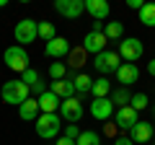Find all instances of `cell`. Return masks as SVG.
<instances>
[{
  "label": "cell",
  "mask_w": 155,
  "mask_h": 145,
  "mask_svg": "<svg viewBox=\"0 0 155 145\" xmlns=\"http://www.w3.org/2000/svg\"><path fill=\"white\" fill-rule=\"evenodd\" d=\"M153 137V124L150 122H137L134 124L132 130H129V140H132V143H147V140Z\"/></svg>",
  "instance_id": "e0dca14e"
},
{
  "label": "cell",
  "mask_w": 155,
  "mask_h": 145,
  "mask_svg": "<svg viewBox=\"0 0 155 145\" xmlns=\"http://www.w3.org/2000/svg\"><path fill=\"white\" fill-rule=\"evenodd\" d=\"M60 114L72 124L80 122V117H83V104H80V99H75V96H72V99H65L60 104Z\"/></svg>",
  "instance_id": "ba28073f"
},
{
  "label": "cell",
  "mask_w": 155,
  "mask_h": 145,
  "mask_svg": "<svg viewBox=\"0 0 155 145\" xmlns=\"http://www.w3.org/2000/svg\"><path fill=\"white\" fill-rule=\"evenodd\" d=\"M153 114H155V106H153Z\"/></svg>",
  "instance_id": "d590c367"
},
{
  "label": "cell",
  "mask_w": 155,
  "mask_h": 145,
  "mask_svg": "<svg viewBox=\"0 0 155 145\" xmlns=\"http://www.w3.org/2000/svg\"><path fill=\"white\" fill-rule=\"evenodd\" d=\"M114 145H134V143H132L129 137H116V140H114Z\"/></svg>",
  "instance_id": "1f68e13d"
},
{
  "label": "cell",
  "mask_w": 155,
  "mask_h": 145,
  "mask_svg": "<svg viewBox=\"0 0 155 145\" xmlns=\"http://www.w3.org/2000/svg\"><path fill=\"white\" fill-rule=\"evenodd\" d=\"M129 101H132V93H129L127 88H116L114 93H111V104L119 106V109H122V106H129Z\"/></svg>",
  "instance_id": "7402d4cb"
},
{
  "label": "cell",
  "mask_w": 155,
  "mask_h": 145,
  "mask_svg": "<svg viewBox=\"0 0 155 145\" xmlns=\"http://www.w3.org/2000/svg\"><path fill=\"white\" fill-rule=\"evenodd\" d=\"M91 114H93L96 119H109L111 114H114V104H111V99H93V104H91Z\"/></svg>",
  "instance_id": "5bb4252c"
},
{
  "label": "cell",
  "mask_w": 155,
  "mask_h": 145,
  "mask_svg": "<svg viewBox=\"0 0 155 145\" xmlns=\"http://www.w3.org/2000/svg\"><path fill=\"white\" fill-rule=\"evenodd\" d=\"M39 104V109H41V114H57V106H60V99H57L52 91H44L41 96H34Z\"/></svg>",
  "instance_id": "2e32d148"
},
{
  "label": "cell",
  "mask_w": 155,
  "mask_h": 145,
  "mask_svg": "<svg viewBox=\"0 0 155 145\" xmlns=\"http://www.w3.org/2000/svg\"><path fill=\"white\" fill-rule=\"evenodd\" d=\"M8 5V3H5V0H0V8H5Z\"/></svg>",
  "instance_id": "e575fe53"
},
{
  "label": "cell",
  "mask_w": 155,
  "mask_h": 145,
  "mask_svg": "<svg viewBox=\"0 0 155 145\" xmlns=\"http://www.w3.org/2000/svg\"><path fill=\"white\" fill-rule=\"evenodd\" d=\"M36 36H39V23L34 21V18H21V21L16 23L18 47H26V44H31V42H36Z\"/></svg>",
  "instance_id": "3957f363"
},
{
  "label": "cell",
  "mask_w": 155,
  "mask_h": 145,
  "mask_svg": "<svg viewBox=\"0 0 155 145\" xmlns=\"http://www.w3.org/2000/svg\"><path fill=\"white\" fill-rule=\"evenodd\" d=\"M3 60H5V65L11 67V70L21 72V75L28 70V52H26V47H18V44L8 47V49L3 52Z\"/></svg>",
  "instance_id": "7a4b0ae2"
},
{
  "label": "cell",
  "mask_w": 155,
  "mask_h": 145,
  "mask_svg": "<svg viewBox=\"0 0 155 145\" xmlns=\"http://www.w3.org/2000/svg\"><path fill=\"white\" fill-rule=\"evenodd\" d=\"M65 137H70V140H78V137H80V132H78L75 124H67V127H65Z\"/></svg>",
  "instance_id": "f546056e"
},
{
  "label": "cell",
  "mask_w": 155,
  "mask_h": 145,
  "mask_svg": "<svg viewBox=\"0 0 155 145\" xmlns=\"http://www.w3.org/2000/svg\"><path fill=\"white\" fill-rule=\"evenodd\" d=\"M140 21L145 26H155V3H145L140 8Z\"/></svg>",
  "instance_id": "603a6c76"
},
{
  "label": "cell",
  "mask_w": 155,
  "mask_h": 145,
  "mask_svg": "<svg viewBox=\"0 0 155 145\" xmlns=\"http://www.w3.org/2000/svg\"><path fill=\"white\" fill-rule=\"evenodd\" d=\"M54 11L60 13V16L75 21V18H80V13L85 11V3L83 0H54Z\"/></svg>",
  "instance_id": "52a82bcc"
},
{
  "label": "cell",
  "mask_w": 155,
  "mask_h": 145,
  "mask_svg": "<svg viewBox=\"0 0 155 145\" xmlns=\"http://www.w3.org/2000/svg\"><path fill=\"white\" fill-rule=\"evenodd\" d=\"M134 112H142L145 106H147V93H132V101H129Z\"/></svg>",
  "instance_id": "83f0119b"
},
{
  "label": "cell",
  "mask_w": 155,
  "mask_h": 145,
  "mask_svg": "<svg viewBox=\"0 0 155 145\" xmlns=\"http://www.w3.org/2000/svg\"><path fill=\"white\" fill-rule=\"evenodd\" d=\"M65 72H67V67L62 65V62H52V65H49V75H52V80H62V78H65Z\"/></svg>",
  "instance_id": "f1b7e54d"
},
{
  "label": "cell",
  "mask_w": 155,
  "mask_h": 145,
  "mask_svg": "<svg viewBox=\"0 0 155 145\" xmlns=\"http://www.w3.org/2000/svg\"><path fill=\"white\" fill-rule=\"evenodd\" d=\"M72 86H75V93H78V99H80V96L91 93V86H93V78H91V75H85V72H78L75 78H72Z\"/></svg>",
  "instance_id": "ffe728a7"
},
{
  "label": "cell",
  "mask_w": 155,
  "mask_h": 145,
  "mask_svg": "<svg viewBox=\"0 0 155 145\" xmlns=\"http://www.w3.org/2000/svg\"><path fill=\"white\" fill-rule=\"evenodd\" d=\"M39 114H41V109H39V104H36V99H26L21 106H18V117L21 119H26V122H36L39 119Z\"/></svg>",
  "instance_id": "ac0fdd59"
},
{
  "label": "cell",
  "mask_w": 155,
  "mask_h": 145,
  "mask_svg": "<svg viewBox=\"0 0 155 145\" xmlns=\"http://www.w3.org/2000/svg\"><path fill=\"white\" fill-rule=\"evenodd\" d=\"M21 80L28 86V91H31V93H36V96H41V93L47 91V88H44V80H41V75H39V70H34V67H28V70L23 72Z\"/></svg>",
  "instance_id": "4fadbf2b"
},
{
  "label": "cell",
  "mask_w": 155,
  "mask_h": 145,
  "mask_svg": "<svg viewBox=\"0 0 155 145\" xmlns=\"http://www.w3.org/2000/svg\"><path fill=\"white\" fill-rule=\"evenodd\" d=\"M116 78H119L122 88H127L129 83H137V78H140L137 65H132V62H122V65H119V70H116Z\"/></svg>",
  "instance_id": "7c38bea8"
},
{
  "label": "cell",
  "mask_w": 155,
  "mask_h": 145,
  "mask_svg": "<svg viewBox=\"0 0 155 145\" xmlns=\"http://www.w3.org/2000/svg\"><path fill=\"white\" fill-rule=\"evenodd\" d=\"M3 101L5 104H13V106H21L26 99H31V91L23 80H5L3 83V91H0Z\"/></svg>",
  "instance_id": "6da1fadb"
},
{
  "label": "cell",
  "mask_w": 155,
  "mask_h": 145,
  "mask_svg": "<svg viewBox=\"0 0 155 145\" xmlns=\"http://www.w3.org/2000/svg\"><path fill=\"white\" fill-rule=\"evenodd\" d=\"M75 145H101V137H98V132L85 130V132H80V137L75 140Z\"/></svg>",
  "instance_id": "d4e9b609"
},
{
  "label": "cell",
  "mask_w": 155,
  "mask_h": 145,
  "mask_svg": "<svg viewBox=\"0 0 155 145\" xmlns=\"http://www.w3.org/2000/svg\"><path fill=\"white\" fill-rule=\"evenodd\" d=\"M147 72L155 78V60H150V62H147Z\"/></svg>",
  "instance_id": "836d02e7"
},
{
  "label": "cell",
  "mask_w": 155,
  "mask_h": 145,
  "mask_svg": "<svg viewBox=\"0 0 155 145\" xmlns=\"http://www.w3.org/2000/svg\"><path fill=\"white\" fill-rule=\"evenodd\" d=\"M104 34H106V39H122V34H124L122 21H109L106 29H104Z\"/></svg>",
  "instance_id": "cb8c5ba5"
},
{
  "label": "cell",
  "mask_w": 155,
  "mask_h": 145,
  "mask_svg": "<svg viewBox=\"0 0 155 145\" xmlns=\"http://www.w3.org/2000/svg\"><path fill=\"white\" fill-rule=\"evenodd\" d=\"M106 34L104 31H88L83 36V49L85 52H93V55H101V52L106 49Z\"/></svg>",
  "instance_id": "9c48e42d"
},
{
  "label": "cell",
  "mask_w": 155,
  "mask_h": 145,
  "mask_svg": "<svg viewBox=\"0 0 155 145\" xmlns=\"http://www.w3.org/2000/svg\"><path fill=\"white\" fill-rule=\"evenodd\" d=\"M142 52H145L142 42L134 39V36H129V39H124L122 44H119V57H122L124 62H132V65L142 57Z\"/></svg>",
  "instance_id": "8992f818"
},
{
  "label": "cell",
  "mask_w": 155,
  "mask_h": 145,
  "mask_svg": "<svg viewBox=\"0 0 155 145\" xmlns=\"http://www.w3.org/2000/svg\"><path fill=\"white\" fill-rule=\"evenodd\" d=\"M60 117L57 114H39V119H36V135L39 137H44V140H49V137H54L57 132H60Z\"/></svg>",
  "instance_id": "277c9868"
},
{
  "label": "cell",
  "mask_w": 155,
  "mask_h": 145,
  "mask_svg": "<svg viewBox=\"0 0 155 145\" xmlns=\"http://www.w3.org/2000/svg\"><path fill=\"white\" fill-rule=\"evenodd\" d=\"M127 5L132 8V11H140V8H142L145 3H142V0H127Z\"/></svg>",
  "instance_id": "4dcf8cb0"
},
{
  "label": "cell",
  "mask_w": 155,
  "mask_h": 145,
  "mask_svg": "<svg viewBox=\"0 0 155 145\" xmlns=\"http://www.w3.org/2000/svg\"><path fill=\"white\" fill-rule=\"evenodd\" d=\"M44 55H47V57H52V60H60V57L70 55V42H67L65 36H54L52 42H47Z\"/></svg>",
  "instance_id": "30bf717a"
},
{
  "label": "cell",
  "mask_w": 155,
  "mask_h": 145,
  "mask_svg": "<svg viewBox=\"0 0 155 145\" xmlns=\"http://www.w3.org/2000/svg\"><path fill=\"white\" fill-rule=\"evenodd\" d=\"M93 67L101 72V75L116 72V70H119V52H109V49H104L101 55L93 57Z\"/></svg>",
  "instance_id": "5b68a950"
},
{
  "label": "cell",
  "mask_w": 155,
  "mask_h": 145,
  "mask_svg": "<svg viewBox=\"0 0 155 145\" xmlns=\"http://www.w3.org/2000/svg\"><path fill=\"white\" fill-rule=\"evenodd\" d=\"M57 145H75V140H70V137H60V140H57Z\"/></svg>",
  "instance_id": "d6a6232c"
},
{
  "label": "cell",
  "mask_w": 155,
  "mask_h": 145,
  "mask_svg": "<svg viewBox=\"0 0 155 145\" xmlns=\"http://www.w3.org/2000/svg\"><path fill=\"white\" fill-rule=\"evenodd\" d=\"M39 36H41V39H44V42H52V39H54V36H57V31H54V26H52V23H39Z\"/></svg>",
  "instance_id": "4316f807"
},
{
  "label": "cell",
  "mask_w": 155,
  "mask_h": 145,
  "mask_svg": "<svg viewBox=\"0 0 155 145\" xmlns=\"http://www.w3.org/2000/svg\"><path fill=\"white\" fill-rule=\"evenodd\" d=\"M85 55H88V52H85L83 47H80V49H70V65L72 67H83L85 65Z\"/></svg>",
  "instance_id": "484cf974"
},
{
  "label": "cell",
  "mask_w": 155,
  "mask_h": 145,
  "mask_svg": "<svg viewBox=\"0 0 155 145\" xmlns=\"http://www.w3.org/2000/svg\"><path fill=\"white\" fill-rule=\"evenodd\" d=\"M85 11L93 16V21H104L109 16V3L106 0H85Z\"/></svg>",
  "instance_id": "d6986e66"
},
{
  "label": "cell",
  "mask_w": 155,
  "mask_h": 145,
  "mask_svg": "<svg viewBox=\"0 0 155 145\" xmlns=\"http://www.w3.org/2000/svg\"><path fill=\"white\" fill-rule=\"evenodd\" d=\"M91 93L96 96V99H109V93H111V83L101 75V78H96L93 80V86H91Z\"/></svg>",
  "instance_id": "44dd1931"
},
{
  "label": "cell",
  "mask_w": 155,
  "mask_h": 145,
  "mask_svg": "<svg viewBox=\"0 0 155 145\" xmlns=\"http://www.w3.org/2000/svg\"><path fill=\"white\" fill-rule=\"evenodd\" d=\"M49 91L57 96V99H72L75 96V86H72V80H67V78H62V80H52L49 83Z\"/></svg>",
  "instance_id": "9a60e30c"
},
{
  "label": "cell",
  "mask_w": 155,
  "mask_h": 145,
  "mask_svg": "<svg viewBox=\"0 0 155 145\" xmlns=\"http://www.w3.org/2000/svg\"><path fill=\"white\" fill-rule=\"evenodd\" d=\"M114 122L119 124L122 130H132L140 119H137V112H134L132 106H122V109H116V112H114Z\"/></svg>",
  "instance_id": "8fae6325"
}]
</instances>
